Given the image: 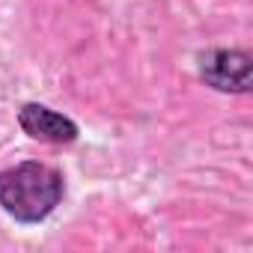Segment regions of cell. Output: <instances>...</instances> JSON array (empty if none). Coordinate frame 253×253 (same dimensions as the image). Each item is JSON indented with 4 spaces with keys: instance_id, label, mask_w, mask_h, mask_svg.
<instances>
[{
    "instance_id": "cell-1",
    "label": "cell",
    "mask_w": 253,
    "mask_h": 253,
    "mask_svg": "<svg viewBox=\"0 0 253 253\" xmlns=\"http://www.w3.org/2000/svg\"><path fill=\"white\" fill-rule=\"evenodd\" d=\"M63 191V173L39 161H24L0 170V209L18 223L45 220L60 206Z\"/></svg>"
},
{
    "instance_id": "cell-2",
    "label": "cell",
    "mask_w": 253,
    "mask_h": 253,
    "mask_svg": "<svg viewBox=\"0 0 253 253\" xmlns=\"http://www.w3.org/2000/svg\"><path fill=\"white\" fill-rule=\"evenodd\" d=\"M200 78L217 92H247L250 89V54L235 48H209L197 57Z\"/></svg>"
},
{
    "instance_id": "cell-3",
    "label": "cell",
    "mask_w": 253,
    "mask_h": 253,
    "mask_svg": "<svg viewBox=\"0 0 253 253\" xmlns=\"http://www.w3.org/2000/svg\"><path fill=\"white\" fill-rule=\"evenodd\" d=\"M18 125L24 128V134H30L39 143H72L81 134L75 119H69L45 104H36V101L24 104L18 110Z\"/></svg>"
}]
</instances>
